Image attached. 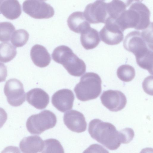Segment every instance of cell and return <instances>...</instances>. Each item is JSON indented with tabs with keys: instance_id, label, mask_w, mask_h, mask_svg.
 Here are the masks:
<instances>
[{
	"instance_id": "obj_1",
	"label": "cell",
	"mask_w": 153,
	"mask_h": 153,
	"mask_svg": "<svg viewBox=\"0 0 153 153\" xmlns=\"http://www.w3.org/2000/svg\"><path fill=\"white\" fill-rule=\"evenodd\" d=\"M88 132L91 137L108 149H117L121 143L125 144L123 129L117 130L111 123L95 119L89 122Z\"/></svg>"
},
{
	"instance_id": "obj_2",
	"label": "cell",
	"mask_w": 153,
	"mask_h": 153,
	"mask_svg": "<svg viewBox=\"0 0 153 153\" xmlns=\"http://www.w3.org/2000/svg\"><path fill=\"white\" fill-rule=\"evenodd\" d=\"M128 2L129 7L115 21L121 30L124 32L128 28L143 30L151 24L150 12L148 7L138 1Z\"/></svg>"
},
{
	"instance_id": "obj_3",
	"label": "cell",
	"mask_w": 153,
	"mask_h": 153,
	"mask_svg": "<svg viewBox=\"0 0 153 153\" xmlns=\"http://www.w3.org/2000/svg\"><path fill=\"white\" fill-rule=\"evenodd\" d=\"M51 56L55 62L62 64L72 76H80L86 71V65L84 61L67 46L62 45L56 47Z\"/></svg>"
},
{
	"instance_id": "obj_4",
	"label": "cell",
	"mask_w": 153,
	"mask_h": 153,
	"mask_svg": "<svg viewBox=\"0 0 153 153\" xmlns=\"http://www.w3.org/2000/svg\"><path fill=\"white\" fill-rule=\"evenodd\" d=\"M123 45L126 50L134 54L136 58L142 57L153 50L152 33L146 29L141 32L131 31L126 36Z\"/></svg>"
},
{
	"instance_id": "obj_5",
	"label": "cell",
	"mask_w": 153,
	"mask_h": 153,
	"mask_svg": "<svg viewBox=\"0 0 153 153\" xmlns=\"http://www.w3.org/2000/svg\"><path fill=\"white\" fill-rule=\"evenodd\" d=\"M102 81L99 76L94 72H87L81 78L74 88L77 98L82 101L95 99L102 91Z\"/></svg>"
},
{
	"instance_id": "obj_6",
	"label": "cell",
	"mask_w": 153,
	"mask_h": 153,
	"mask_svg": "<svg viewBox=\"0 0 153 153\" xmlns=\"http://www.w3.org/2000/svg\"><path fill=\"white\" fill-rule=\"evenodd\" d=\"M56 122V115L49 110H45L30 116L26 121V126L30 134L38 135L54 127Z\"/></svg>"
},
{
	"instance_id": "obj_7",
	"label": "cell",
	"mask_w": 153,
	"mask_h": 153,
	"mask_svg": "<svg viewBox=\"0 0 153 153\" xmlns=\"http://www.w3.org/2000/svg\"><path fill=\"white\" fill-rule=\"evenodd\" d=\"M22 8L25 13L36 19L50 18L54 14L52 7L43 0H25Z\"/></svg>"
},
{
	"instance_id": "obj_8",
	"label": "cell",
	"mask_w": 153,
	"mask_h": 153,
	"mask_svg": "<svg viewBox=\"0 0 153 153\" xmlns=\"http://www.w3.org/2000/svg\"><path fill=\"white\" fill-rule=\"evenodd\" d=\"M4 93L8 103L11 106H19L25 101V94L23 85L16 79H11L6 82Z\"/></svg>"
},
{
	"instance_id": "obj_9",
	"label": "cell",
	"mask_w": 153,
	"mask_h": 153,
	"mask_svg": "<svg viewBox=\"0 0 153 153\" xmlns=\"http://www.w3.org/2000/svg\"><path fill=\"white\" fill-rule=\"evenodd\" d=\"M99 33L101 40L110 45L118 44L123 40V31L114 20L108 18Z\"/></svg>"
},
{
	"instance_id": "obj_10",
	"label": "cell",
	"mask_w": 153,
	"mask_h": 153,
	"mask_svg": "<svg viewBox=\"0 0 153 153\" xmlns=\"http://www.w3.org/2000/svg\"><path fill=\"white\" fill-rule=\"evenodd\" d=\"M106 3L102 0H97L88 4L84 11V17L90 23H105L108 18Z\"/></svg>"
},
{
	"instance_id": "obj_11",
	"label": "cell",
	"mask_w": 153,
	"mask_h": 153,
	"mask_svg": "<svg viewBox=\"0 0 153 153\" xmlns=\"http://www.w3.org/2000/svg\"><path fill=\"white\" fill-rule=\"evenodd\" d=\"M100 98L102 105L111 111L121 110L125 107L127 102L125 95L118 90L104 91Z\"/></svg>"
},
{
	"instance_id": "obj_12",
	"label": "cell",
	"mask_w": 153,
	"mask_h": 153,
	"mask_svg": "<svg viewBox=\"0 0 153 153\" xmlns=\"http://www.w3.org/2000/svg\"><path fill=\"white\" fill-rule=\"evenodd\" d=\"M74 98L71 90L63 89L53 94L51 98V102L58 110L64 112L72 108Z\"/></svg>"
},
{
	"instance_id": "obj_13",
	"label": "cell",
	"mask_w": 153,
	"mask_h": 153,
	"mask_svg": "<svg viewBox=\"0 0 153 153\" xmlns=\"http://www.w3.org/2000/svg\"><path fill=\"white\" fill-rule=\"evenodd\" d=\"M63 121L67 127L72 131L79 133L86 129L87 124L83 114L76 110H72L65 113Z\"/></svg>"
},
{
	"instance_id": "obj_14",
	"label": "cell",
	"mask_w": 153,
	"mask_h": 153,
	"mask_svg": "<svg viewBox=\"0 0 153 153\" xmlns=\"http://www.w3.org/2000/svg\"><path fill=\"white\" fill-rule=\"evenodd\" d=\"M27 102L36 109L42 110L46 108L49 102L48 94L40 88H34L26 94Z\"/></svg>"
},
{
	"instance_id": "obj_15",
	"label": "cell",
	"mask_w": 153,
	"mask_h": 153,
	"mask_svg": "<svg viewBox=\"0 0 153 153\" xmlns=\"http://www.w3.org/2000/svg\"><path fill=\"white\" fill-rule=\"evenodd\" d=\"M30 56L33 63L40 68L47 66L51 61L50 54L46 48L41 45H33L30 50Z\"/></svg>"
},
{
	"instance_id": "obj_16",
	"label": "cell",
	"mask_w": 153,
	"mask_h": 153,
	"mask_svg": "<svg viewBox=\"0 0 153 153\" xmlns=\"http://www.w3.org/2000/svg\"><path fill=\"white\" fill-rule=\"evenodd\" d=\"M44 146V141L37 135L24 138L19 144L20 149L23 153H38L42 151Z\"/></svg>"
},
{
	"instance_id": "obj_17",
	"label": "cell",
	"mask_w": 153,
	"mask_h": 153,
	"mask_svg": "<svg viewBox=\"0 0 153 153\" xmlns=\"http://www.w3.org/2000/svg\"><path fill=\"white\" fill-rule=\"evenodd\" d=\"M67 22L70 30L77 33H81L90 27L89 23L85 19L82 12L72 13L68 18Z\"/></svg>"
},
{
	"instance_id": "obj_18",
	"label": "cell",
	"mask_w": 153,
	"mask_h": 153,
	"mask_svg": "<svg viewBox=\"0 0 153 153\" xmlns=\"http://www.w3.org/2000/svg\"><path fill=\"white\" fill-rule=\"evenodd\" d=\"M21 13V6L18 0H0V13L6 18L15 19L20 16Z\"/></svg>"
},
{
	"instance_id": "obj_19",
	"label": "cell",
	"mask_w": 153,
	"mask_h": 153,
	"mask_svg": "<svg viewBox=\"0 0 153 153\" xmlns=\"http://www.w3.org/2000/svg\"><path fill=\"white\" fill-rule=\"evenodd\" d=\"M80 41L82 46L86 50L95 48L100 41L98 32L90 27L81 33Z\"/></svg>"
},
{
	"instance_id": "obj_20",
	"label": "cell",
	"mask_w": 153,
	"mask_h": 153,
	"mask_svg": "<svg viewBox=\"0 0 153 153\" xmlns=\"http://www.w3.org/2000/svg\"><path fill=\"white\" fill-rule=\"evenodd\" d=\"M127 7L126 3L120 0H114L106 3L108 18L116 20L126 10Z\"/></svg>"
},
{
	"instance_id": "obj_21",
	"label": "cell",
	"mask_w": 153,
	"mask_h": 153,
	"mask_svg": "<svg viewBox=\"0 0 153 153\" xmlns=\"http://www.w3.org/2000/svg\"><path fill=\"white\" fill-rule=\"evenodd\" d=\"M17 54L16 48L8 42L0 44V61L4 63L13 59Z\"/></svg>"
},
{
	"instance_id": "obj_22",
	"label": "cell",
	"mask_w": 153,
	"mask_h": 153,
	"mask_svg": "<svg viewBox=\"0 0 153 153\" xmlns=\"http://www.w3.org/2000/svg\"><path fill=\"white\" fill-rule=\"evenodd\" d=\"M41 153H64L63 147L57 140L50 138L45 140Z\"/></svg>"
},
{
	"instance_id": "obj_23",
	"label": "cell",
	"mask_w": 153,
	"mask_h": 153,
	"mask_svg": "<svg viewBox=\"0 0 153 153\" xmlns=\"http://www.w3.org/2000/svg\"><path fill=\"white\" fill-rule=\"evenodd\" d=\"M117 74L118 78L125 82L131 81L135 76L134 68L128 65H123L120 66L117 69Z\"/></svg>"
},
{
	"instance_id": "obj_24",
	"label": "cell",
	"mask_w": 153,
	"mask_h": 153,
	"mask_svg": "<svg viewBox=\"0 0 153 153\" xmlns=\"http://www.w3.org/2000/svg\"><path fill=\"white\" fill-rule=\"evenodd\" d=\"M29 34L25 30L19 29L13 32L11 38V42L16 47H21L27 43Z\"/></svg>"
},
{
	"instance_id": "obj_25",
	"label": "cell",
	"mask_w": 153,
	"mask_h": 153,
	"mask_svg": "<svg viewBox=\"0 0 153 153\" xmlns=\"http://www.w3.org/2000/svg\"><path fill=\"white\" fill-rule=\"evenodd\" d=\"M15 30V27L11 23L7 22H0V41H9Z\"/></svg>"
},
{
	"instance_id": "obj_26",
	"label": "cell",
	"mask_w": 153,
	"mask_h": 153,
	"mask_svg": "<svg viewBox=\"0 0 153 153\" xmlns=\"http://www.w3.org/2000/svg\"><path fill=\"white\" fill-rule=\"evenodd\" d=\"M137 65L141 68L147 70L153 74V51H150L141 57L136 58Z\"/></svg>"
},
{
	"instance_id": "obj_27",
	"label": "cell",
	"mask_w": 153,
	"mask_h": 153,
	"mask_svg": "<svg viewBox=\"0 0 153 153\" xmlns=\"http://www.w3.org/2000/svg\"><path fill=\"white\" fill-rule=\"evenodd\" d=\"M82 153H109L102 146L97 144H92L86 149Z\"/></svg>"
},
{
	"instance_id": "obj_28",
	"label": "cell",
	"mask_w": 153,
	"mask_h": 153,
	"mask_svg": "<svg viewBox=\"0 0 153 153\" xmlns=\"http://www.w3.org/2000/svg\"><path fill=\"white\" fill-rule=\"evenodd\" d=\"M7 76V67L4 64L0 62V82L5 81Z\"/></svg>"
},
{
	"instance_id": "obj_29",
	"label": "cell",
	"mask_w": 153,
	"mask_h": 153,
	"mask_svg": "<svg viewBox=\"0 0 153 153\" xmlns=\"http://www.w3.org/2000/svg\"><path fill=\"white\" fill-rule=\"evenodd\" d=\"M7 115L6 111L0 107V128L3 126L7 121Z\"/></svg>"
},
{
	"instance_id": "obj_30",
	"label": "cell",
	"mask_w": 153,
	"mask_h": 153,
	"mask_svg": "<svg viewBox=\"0 0 153 153\" xmlns=\"http://www.w3.org/2000/svg\"><path fill=\"white\" fill-rule=\"evenodd\" d=\"M1 153H21L18 147L9 146L5 148Z\"/></svg>"
},
{
	"instance_id": "obj_31",
	"label": "cell",
	"mask_w": 153,
	"mask_h": 153,
	"mask_svg": "<svg viewBox=\"0 0 153 153\" xmlns=\"http://www.w3.org/2000/svg\"><path fill=\"white\" fill-rule=\"evenodd\" d=\"M140 153H153V149L151 148H146L142 149Z\"/></svg>"
}]
</instances>
